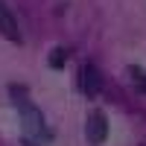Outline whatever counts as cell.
<instances>
[{"label":"cell","instance_id":"obj_2","mask_svg":"<svg viewBox=\"0 0 146 146\" xmlns=\"http://www.w3.org/2000/svg\"><path fill=\"white\" fill-rule=\"evenodd\" d=\"M79 88H82L85 96H100V91H102V73H100V67H96L94 62L82 64V70H79Z\"/></svg>","mask_w":146,"mask_h":146},{"label":"cell","instance_id":"obj_6","mask_svg":"<svg viewBox=\"0 0 146 146\" xmlns=\"http://www.w3.org/2000/svg\"><path fill=\"white\" fill-rule=\"evenodd\" d=\"M131 73H135V79H137V88L146 94V73H143L140 67H131Z\"/></svg>","mask_w":146,"mask_h":146},{"label":"cell","instance_id":"obj_5","mask_svg":"<svg viewBox=\"0 0 146 146\" xmlns=\"http://www.w3.org/2000/svg\"><path fill=\"white\" fill-rule=\"evenodd\" d=\"M64 62H67V50L64 47H56L50 53V67H64Z\"/></svg>","mask_w":146,"mask_h":146},{"label":"cell","instance_id":"obj_3","mask_svg":"<svg viewBox=\"0 0 146 146\" xmlns=\"http://www.w3.org/2000/svg\"><path fill=\"white\" fill-rule=\"evenodd\" d=\"M85 137H88L91 146L105 143V137H108V117L102 111H94L88 117V123H85Z\"/></svg>","mask_w":146,"mask_h":146},{"label":"cell","instance_id":"obj_4","mask_svg":"<svg viewBox=\"0 0 146 146\" xmlns=\"http://www.w3.org/2000/svg\"><path fill=\"white\" fill-rule=\"evenodd\" d=\"M0 32L6 35L9 41H15V44H23V35H21V27H18V21L15 15L6 9V3L0 0Z\"/></svg>","mask_w":146,"mask_h":146},{"label":"cell","instance_id":"obj_1","mask_svg":"<svg viewBox=\"0 0 146 146\" xmlns=\"http://www.w3.org/2000/svg\"><path fill=\"white\" fill-rule=\"evenodd\" d=\"M18 114H21V120H23V129L29 131V137H32V135H38L41 140H50V137H53V131L44 126V114H41L29 100H27V102H18Z\"/></svg>","mask_w":146,"mask_h":146}]
</instances>
